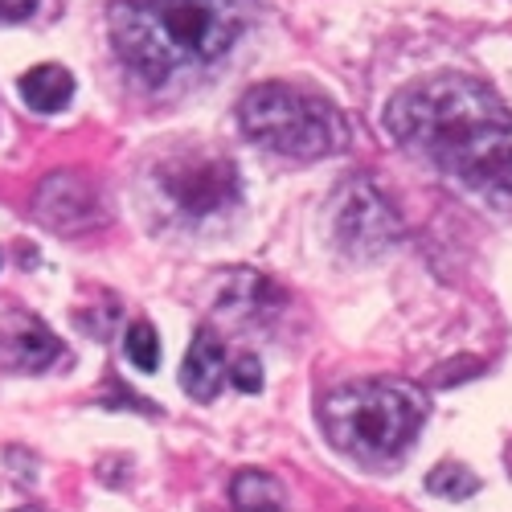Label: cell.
Here are the masks:
<instances>
[{
	"mask_svg": "<svg viewBox=\"0 0 512 512\" xmlns=\"http://www.w3.org/2000/svg\"><path fill=\"white\" fill-rule=\"evenodd\" d=\"M95 213H99V201L78 173H58L37 189V218L50 222L54 230H78L95 222Z\"/></svg>",
	"mask_w": 512,
	"mask_h": 512,
	"instance_id": "8",
	"label": "cell"
},
{
	"mask_svg": "<svg viewBox=\"0 0 512 512\" xmlns=\"http://www.w3.org/2000/svg\"><path fill=\"white\" fill-rule=\"evenodd\" d=\"M259 0H111L107 33L119 62L148 87H173L222 62Z\"/></svg>",
	"mask_w": 512,
	"mask_h": 512,
	"instance_id": "2",
	"label": "cell"
},
{
	"mask_svg": "<svg viewBox=\"0 0 512 512\" xmlns=\"http://www.w3.org/2000/svg\"><path fill=\"white\" fill-rule=\"evenodd\" d=\"M394 234H398L394 209L369 185H361V181L349 185L345 197H340V209H336V238L357 254H373L381 246H390Z\"/></svg>",
	"mask_w": 512,
	"mask_h": 512,
	"instance_id": "6",
	"label": "cell"
},
{
	"mask_svg": "<svg viewBox=\"0 0 512 512\" xmlns=\"http://www.w3.org/2000/svg\"><path fill=\"white\" fill-rule=\"evenodd\" d=\"M230 373H234V386L238 390H246V394H259L263 390V365H259V357H250V353L238 357Z\"/></svg>",
	"mask_w": 512,
	"mask_h": 512,
	"instance_id": "14",
	"label": "cell"
},
{
	"mask_svg": "<svg viewBox=\"0 0 512 512\" xmlns=\"http://www.w3.org/2000/svg\"><path fill=\"white\" fill-rule=\"evenodd\" d=\"M62 357V340L25 312L0 320V365L13 373H46Z\"/></svg>",
	"mask_w": 512,
	"mask_h": 512,
	"instance_id": "7",
	"label": "cell"
},
{
	"mask_svg": "<svg viewBox=\"0 0 512 512\" xmlns=\"http://www.w3.org/2000/svg\"><path fill=\"white\" fill-rule=\"evenodd\" d=\"M17 512H41V508H17Z\"/></svg>",
	"mask_w": 512,
	"mask_h": 512,
	"instance_id": "16",
	"label": "cell"
},
{
	"mask_svg": "<svg viewBox=\"0 0 512 512\" xmlns=\"http://www.w3.org/2000/svg\"><path fill=\"white\" fill-rule=\"evenodd\" d=\"M426 488H431L435 496H447V500H463V496H472L480 488V480L459 463H443V467H435V472L426 476Z\"/></svg>",
	"mask_w": 512,
	"mask_h": 512,
	"instance_id": "13",
	"label": "cell"
},
{
	"mask_svg": "<svg viewBox=\"0 0 512 512\" xmlns=\"http://www.w3.org/2000/svg\"><path fill=\"white\" fill-rule=\"evenodd\" d=\"M222 381H226V349H222V340L213 336L209 328H201L193 336V345L185 353V365H181V386L189 398L197 402H213L222 390Z\"/></svg>",
	"mask_w": 512,
	"mask_h": 512,
	"instance_id": "9",
	"label": "cell"
},
{
	"mask_svg": "<svg viewBox=\"0 0 512 512\" xmlns=\"http://www.w3.org/2000/svg\"><path fill=\"white\" fill-rule=\"evenodd\" d=\"M230 496L242 512H279L283 508V484L267 472H238L230 484Z\"/></svg>",
	"mask_w": 512,
	"mask_h": 512,
	"instance_id": "11",
	"label": "cell"
},
{
	"mask_svg": "<svg viewBox=\"0 0 512 512\" xmlns=\"http://www.w3.org/2000/svg\"><path fill=\"white\" fill-rule=\"evenodd\" d=\"M33 9H37V0H0V25L25 21V17H33Z\"/></svg>",
	"mask_w": 512,
	"mask_h": 512,
	"instance_id": "15",
	"label": "cell"
},
{
	"mask_svg": "<svg viewBox=\"0 0 512 512\" xmlns=\"http://www.w3.org/2000/svg\"><path fill=\"white\" fill-rule=\"evenodd\" d=\"M390 136L484 205L512 213V107L480 78L431 74L386 107Z\"/></svg>",
	"mask_w": 512,
	"mask_h": 512,
	"instance_id": "1",
	"label": "cell"
},
{
	"mask_svg": "<svg viewBox=\"0 0 512 512\" xmlns=\"http://www.w3.org/2000/svg\"><path fill=\"white\" fill-rule=\"evenodd\" d=\"M242 132L271 152L295 156V160H320L349 144V123L340 111L291 82H259L238 103Z\"/></svg>",
	"mask_w": 512,
	"mask_h": 512,
	"instance_id": "4",
	"label": "cell"
},
{
	"mask_svg": "<svg viewBox=\"0 0 512 512\" xmlns=\"http://www.w3.org/2000/svg\"><path fill=\"white\" fill-rule=\"evenodd\" d=\"M328 439L361 463H394L426 422V394L406 381H349L324 398Z\"/></svg>",
	"mask_w": 512,
	"mask_h": 512,
	"instance_id": "3",
	"label": "cell"
},
{
	"mask_svg": "<svg viewBox=\"0 0 512 512\" xmlns=\"http://www.w3.org/2000/svg\"><path fill=\"white\" fill-rule=\"evenodd\" d=\"M123 353H127V361H132L136 369L156 373V365H160V336H156V328L148 320H136L132 328H127V336H123Z\"/></svg>",
	"mask_w": 512,
	"mask_h": 512,
	"instance_id": "12",
	"label": "cell"
},
{
	"mask_svg": "<svg viewBox=\"0 0 512 512\" xmlns=\"http://www.w3.org/2000/svg\"><path fill=\"white\" fill-rule=\"evenodd\" d=\"M160 185L181 213L205 218L238 201V177L226 156H205V152H181L173 164L160 168Z\"/></svg>",
	"mask_w": 512,
	"mask_h": 512,
	"instance_id": "5",
	"label": "cell"
},
{
	"mask_svg": "<svg viewBox=\"0 0 512 512\" xmlns=\"http://www.w3.org/2000/svg\"><path fill=\"white\" fill-rule=\"evenodd\" d=\"M21 99L33 111H62L74 99V78L66 66L50 62V66H33L29 74H21Z\"/></svg>",
	"mask_w": 512,
	"mask_h": 512,
	"instance_id": "10",
	"label": "cell"
}]
</instances>
